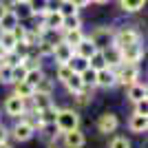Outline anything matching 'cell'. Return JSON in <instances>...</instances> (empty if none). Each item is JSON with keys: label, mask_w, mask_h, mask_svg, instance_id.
<instances>
[{"label": "cell", "mask_w": 148, "mask_h": 148, "mask_svg": "<svg viewBox=\"0 0 148 148\" xmlns=\"http://www.w3.org/2000/svg\"><path fill=\"white\" fill-rule=\"evenodd\" d=\"M5 113L9 117H20L27 113V99L18 97V95H9L5 99Z\"/></svg>", "instance_id": "5"}, {"label": "cell", "mask_w": 148, "mask_h": 148, "mask_svg": "<svg viewBox=\"0 0 148 148\" xmlns=\"http://www.w3.org/2000/svg\"><path fill=\"white\" fill-rule=\"evenodd\" d=\"M38 56H53V44H49V42H38Z\"/></svg>", "instance_id": "34"}, {"label": "cell", "mask_w": 148, "mask_h": 148, "mask_svg": "<svg viewBox=\"0 0 148 148\" xmlns=\"http://www.w3.org/2000/svg\"><path fill=\"white\" fill-rule=\"evenodd\" d=\"M0 148H11V146H9L7 142H0Z\"/></svg>", "instance_id": "43"}, {"label": "cell", "mask_w": 148, "mask_h": 148, "mask_svg": "<svg viewBox=\"0 0 148 148\" xmlns=\"http://www.w3.org/2000/svg\"><path fill=\"white\" fill-rule=\"evenodd\" d=\"M135 113H137V115H146V113H148V102H146V99L135 102Z\"/></svg>", "instance_id": "37"}, {"label": "cell", "mask_w": 148, "mask_h": 148, "mask_svg": "<svg viewBox=\"0 0 148 148\" xmlns=\"http://www.w3.org/2000/svg\"><path fill=\"white\" fill-rule=\"evenodd\" d=\"M71 75H73V69L69 66V64H58V80H60L62 84H64Z\"/></svg>", "instance_id": "32"}, {"label": "cell", "mask_w": 148, "mask_h": 148, "mask_svg": "<svg viewBox=\"0 0 148 148\" xmlns=\"http://www.w3.org/2000/svg\"><path fill=\"white\" fill-rule=\"evenodd\" d=\"M73 56H75V49H73V47H69L66 42L58 40V42L53 44V58H56L58 64H69Z\"/></svg>", "instance_id": "6"}, {"label": "cell", "mask_w": 148, "mask_h": 148, "mask_svg": "<svg viewBox=\"0 0 148 148\" xmlns=\"http://www.w3.org/2000/svg\"><path fill=\"white\" fill-rule=\"evenodd\" d=\"M11 2H18V0H11Z\"/></svg>", "instance_id": "45"}, {"label": "cell", "mask_w": 148, "mask_h": 148, "mask_svg": "<svg viewBox=\"0 0 148 148\" xmlns=\"http://www.w3.org/2000/svg\"><path fill=\"white\" fill-rule=\"evenodd\" d=\"M16 42H18V40L13 38L11 31H0V44H2V49H5V51H11Z\"/></svg>", "instance_id": "28"}, {"label": "cell", "mask_w": 148, "mask_h": 148, "mask_svg": "<svg viewBox=\"0 0 148 148\" xmlns=\"http://www.w3.org/2000/svg\"><path fill=\"white\" fill-rule=\"evenodd\" d=\"M25 27H20V22H18V25H16V27H13V29H11V33H13V38H16V40H22V38H25Z\"/></svg>", "instance_id": "38"}, {"label": "cell", "mask_w": 148, "mask_h": 148, "mask_svg": "<svg viewBox=\"0 0 148 148\" xmlns=\"http://www.w3.org/2000/svg\"><path fill=\"white\" fill-rule=\"evenodd\" d=\"M27 75V66L25 62H18L16 66H11V84H16V82H22Z\"/></svg>", "instance_id": "27"}, {"label": "cell", "mask_w": 148, "mask_h": 148, "mask_svg": "<svg viewBox=\"0 0 148 148\" xmlns=\"http://www.w3.org/2000/svg\"><path fill=\"white\" fill-rule=\"evenodd\" d=\"M7 137H9L7 128H5V126H0V142H7Z\"/></svg>", "instance_id": "40"}, {"label": "cell", "mask_w": 148, "mask_h": 148, "mask_svg": "<svg viewBox=\"0 0 148 148\" xmlns=\"http://www.w3.org/2000/svg\"><path fill=\"white\" fill-rule=\"evenodd\" d=\"M113 36H115V31H113L111 27H97V29H93V33L88 36V40L102 51V49H106V47L113 44Z\"/></svg>", "instance_id": "3"}, {"label": "cell", "mask_w": 148, "mask_h": 148, "mask_svg": "<svg viewBox=\"0 0 148 148\" xmlns=\"http://www.w3.org/2000/svg\"><path fill=\"white\" fill-rule=\"evenodd\" d=\"M42 27H47V29H56V31H62V16L60 11H44L42 13Z\"/></svg>", "instance_id": "13"}, {"label": "cell", "mask_w": 148, "mask_h": 148, "mask_svg": "<svg viewBox=\"0 0 148 148\" xmlns=\"http://www.w3.org/2000/svg\"><path fill=\"white\" fill-rule=\"evenodd\" d=\"M18 25V18L13 16V11H5V16L0 18V31H11Z\"/></svg>", "instance_id": "23"}, {"label": "cell", "mask_w": 148, "mask_h": 148, "mask_svg": "<svg viewBox=\"0 0 148 148\" xmlns=\"http://www.w3.org/2000/svg\"><path fill=\"white\" fill-rule=\"evenodd\" d=\"M64 86H66L69 91L73 93V95L86 88V86H84V82H82V77H80V73H73V75H71V77H69L66 82H64Z\"/></svg>", "instance_id": "21"}, {"label": "cell", "mask_w": 148, "mask_h": 148, "mask_svg": "<svg viewBox=\"0 0 148 148\" xmlns=\"http://www.w3.org/2000/svg\"><path fill=\"white\" fill-rule=\"evenodd\" d=\"M88 66L93 69V71H99V69H104L106 66V60H104V53H102V51H95V53H93L91 58H88Z\"/></svg>", "instance_id": "26"}, {"label": "cell", "mask_w": 148, "mask_h": 148, "mask_svg": "<svg viewBox=\"0 0 148 148\" xmlns=\"http://www.w3.org/2000/svg\"><path fill=\"white\" fill-rule=\"evenodd\" d=\"M13 16L18 18V22H25V20L33 18L36 13H33V5H31V0H18V2H13L11 7Z\"/></svg>", "instance_id": "8"}, {"label": "cell", "mask_w": 148, "mask_h": 148, "mask_svg": "<svg viewBox=\"0 0 148 148\" xmlns=\"http://www.w3.org/2000/svg\"><path fill=\"white\" fill-rule=\"evenodd\" d=\"M58 11H60L62 16H69V13H77V9H75L69 0H62V5H60V9H58Z\"/></svg>", "instance_id": "36"}, {"label": "cell", "mask_w": 148, "mask_h": 148, "mask_svg": "<svg viewBox=\"0 0 148 148\" xmlns=\"http://www.w3.org/2000/svg\"><path fill=\"white\" fill-rule=\"evenodd\" d=\"M33 91H36V93H47V95H51V93H53V80L42 75V77L38 80V84L33 86Z\"/></svg>", "instance_id": "25"}, {"label": "cell", "mask_w": 148, "mask_h": 148, "mask_svg": "<svg viewBox=\"0 0 148 148\" xmlns=\"http://www.w3.org/2000/svg\"><path fill=\"white\" fill-rule=\"evenodd\" d=\"M117 82H115V69L111 66H104L95 71V86H102V88H111L115 86Z\"/></svg>", "instance_id": "7"}, {"label": "cell", "mask_w": 148, "mask_h": 148, "mask_svg": "<svg viewBox=\"0 0 148 148\" xmlns=\"http://www.w3.org/2000/svg\"><path fill=\"white\" fill-rule=\"evenodd\" d=\"M64 135V146L66 148H82L86 144V137L82 133L80 128H73V130H66V133H62Z\"/></svg>", "instance_id": "12"}, {"label": "cell", "mask_w": 148, "mask_h": 148, "mask_svg": "<svg viewBox=\"0 0 148 148\" xmlns=\"http://www.w3.org/2000/svg\"><path fill=\"white\" fill-rule=\"evenodd\" d=\"M148 95V88L146 84H139V82H135V84H130L128 86V99L135 104V102H139V99H146Z\"/></svg>", "instance_id": "17"}, {"label": "cell", "mask_w": 148, "mask_h": 148, "mask_svg": "<svg viewBox=\"0 0 148 148\" xmlns=\"http://www.w3.org/2000/svg\"><path fill=\"white\" fill-rule=\"evenodd\" d=\"M93 5H106V2H108V0H91Z\"/></svg>", "instance_id": "41"}, {"label": "cell", "mask_w": 148, "mask_h": 148, "mask_svg": "<svg viewBox=\"0 0 148 148\" xmlns=\"http://www.w3.org/2000/svg\"><path fill=\"white\" fill-rule=\"evenodd\" d=\"M13 95H18V97H22V99H29L31 95H33V86L27 84L25 80H22V82H16V91H13Z\"/></svg>", "instance_id": "24"}, {"label": "cell", "mask_w": 148, "mask_h": 148, "mask_svg": "<svg viewBox=\"0 0 148 148\" xmlns=\"http://www.w3.org/2000/svg\"><path fill=\"white\" fill-rule=\"evenodd\" d=\"M108 148H130V142L126 139V137H113Z\"/></svg>", "instance_id": "35"}, {"label": "cell", "mask_w": 148, "mask_h": 148, "mask_svg": "<svg viewBox=\"0 0 148 148\" xmlns=\"http://www.w3.org/2000/svg\"><path fill=\"white\" fill-rule=\"evenodd\" d=\"M128 128H130V133H146V128H148V115H133L130 117V122H128Z\"/></svg>", "instance_id": "16"}, {"label": "cell", "mask_w": 148, "mask_h": 148, "mask_svg": "<svg viewBox=\"0 0 148 148\" xmlns=\"http://www.w3.org/2000/svg\"><path fill=\"white\" fill-rule=\"evenodd\" d=\"M122 51V62L124 64H137V62L144 58V49H142V44L137 42V44H130V47H124Z\"/></svg>", "instance_id": "11"}, {"label": "cell", "mask_w": 148, "mask_h": 148, "mask_svg": "<svg viewBox=\"0 0 148 148\" xmlns=\"http://www.w3.org/2000/svg\"><path fill=\"white\" fill-rule=\"evenodd\" d=\"M5 11H7V9H5V7H2V2H0V18L5 16Z\"/></svg>", "instance_id": "42"}, {"label": "cell", "mask_w": 148, "mask_h": 148, "mask_svg": "<svg viewBox=\"0 0 148 148\" xmlns=\"http://www.w3.org/2000/svg\"><path fill=\"white\" fill-rule=\"evenodd\" d=\"M117 2H119V9L126 13H137L146 5V0H117Z\"/></svg>", "instance_id": "20"}, {"label": "cell", "mask_w": 148, "mask_h": 148, "mask_svg": "<svg viewBox=\"0 0 148 148\" xmlns=\"http://www.w3.org/2000/svg\"><path fill=\"white\" fill-rule=\"evenodd\" d=\"M84 31H82V27L80 29H66V31H62V42H66L69 47H77V44L82 42V40H84Z\"/></svg>", "instance_id": "15"}, {"label": "cell", "mask_w": 148, "mask_h": 148, "mask_svg": "<svg viewBox=\"0 0 148 148\" xmlns=\"http://www.w3.org/2000/svg\"><path fill=\"white\" fill-rule=\"evenodd\" d=\"M80 77H82V82H84V86H86V88H93V86H95V71H93L91 66L84 69V71L80 73Z\"/></svg>", "instance_id": "30"}, {"label": "cell", "mask_w": 148, "mask_h": 148, "mask_svg": "<svg viewBox=\"0 0 148 148\" xmlns=\"http://www.w3.org/2000/svg\"><path fill=\"white\" fill-rule=\"evenodd\" d=\"M80 126V115L73 108H58V117H56V128L60 133H66V130H73Z\"/></svg>", "instance_id": "1"}, {"label": "cell", "mask_w": 148, "mask_h": 148, "mask_svg": "<svg viewBox=\"0 0 148 148\" xmlns=\"http://www.w3.org/2000/svg\"><path fill=\"white\" fill-rule=\"evenodd\" d=\"M82 27V20L77 13H69V16H64L62 18V31H66V29H80Z\"/></svg>", "instance_id": "22"}, {"label": "cell", "mask_w": 148, "mask_h": 148, "mask_svg": "<svg viewBox=\"0 0 148 148\" xmlns=\"http://www.w3.org/2000/svg\"><path fill=\"white\" fill-rule=\"evenodd\" d=\"M0 84H11V66L0 62Z\"/></svg>", "instance_id": "33"}, {"label": "cell", "mask_w": 148, "mask_h": 148, "mask_svg": "<svg viewBox=\"0 0 148 148\" xmlns=\"http://www.w3.org/2000/svg\"><path fill=\"white\" fill-rule=\"evenodd\" d=\"M11 133L18 142H29L31 137H33V133H36V128H33V124H31L29 119H20V122L13 126Z\"/></svg>", "instance_id": "9"}, {"label": "cell", "mask_w": 148, "mask_h": 148, "mask_svg": "<svg viewBox=\"0 0 148 148\" xmlns=\"http://www.w3.org/2000/svg\"><path fill=\"white\" fill-rule=\"evenodd\" d=\"M69 66L73 69V73H82V71L88 66V60H84V58H80V56H73L71 62H69Z\"/></svg>", "instance_id": "29"}, {"label": "cell", "mask_w": 148, "mask_h": 148, "mask_svg": "<svg viewBox=\"0 0 148 148\" xmlns=\"http://www.w3.org/2000/svg\"><path fill=\"white\" fill-rule=\"evenodd\" d=\"M29 99H31V104H33V111H42V108L53 104V102H51V95H47V93H36L33 91V95H31Z\"/></svg>", "instance_id": "19"}, {"label": "cell", "mask_w": 148, "mask_h": 148, "mask_svg": "<svg viewBox=\"0 0 148 148\" xmlns=\"http://www.w3.org/2000/svg\"><path fill=\"white\" fill-rule=\"evenodd\" d=\"M47 148H58V144H53V142H49V146Z\"/></svg>", "instance_id": "44"}, {"label": "cell", "mask_w": 148, "mask_h": 148, "mask_svg": "<svg viewBox=\"0 0 148 148\" xmlns=\"http://www.w3.org/2000/svg\"><path fill=\"white\" fill-rule=\"evenodd\" d=\"M137 42H139V31L130 29V27L115 31V36H113V44L117 49H124V47H130V44H137Z\"/></svg>", "instance_id": "4"}, {"label": "cell", "mask_w": 148, "mask_h": 148, "mask_svg": "<svg viewBox=\"0 0 148 148\" xmlns=\"http://www.w3.org/2000/svg\"><path fill=\"white\" fill-rule=\"evenodd\" d=\"M117 126H119L117 115H113V113H102V115L97 117V130H99V133H104V135L115 133Z\"/></svg>", "instance_id": "10"}, {"label": "cell", "mask_w": 148, "mask_h": 148, "mask_svg": "<svg viewBox=\"0 0 148 148\" xmlns=\"http://www.w3.org/2000/svg\"><path fill=\"white\" fill-rule=\"evenodd\" d=\"M69 2H71V5H73L75 9H77V11H80V9H84V7H88V5H91V0H69Z\"/></svg>", "instance_id": "39"}, {"label": "cell", "mask_w": 148, "mask_h": 148, "mask_svg": "<svg viewBox=\"0 0 148 148\" xmlns=\"http://www.w3.org/2000/svg\"><path fill=\"white\" fill-rule=\"evenodd\" d=\"M102 53H104V60H106V66H119L122 64V51L115 47V44H111V47H106V49H102Z\"/></svg>", "instance_id": "14"}, {"label": "cell", "mask_w": 148, "mask_h": 148, "mask_svg": "<svg viewBox=\"0 0 148 148\" xmlns=\"http://www.w3.org/2000/svg\"><path fill=\"white\" fill-rule=\"evenodd\" d=\"M137 77H139V69L137 64H119L115 66V82L117 84H124V86H130V84H135Z\"/></svg>", "instance_id": "2"}, {"label": "cell", "mask_w": 148, "mask_h": 148, "mask_svg": "<svg viewBox=\"0 0 148 148\" xmlns=\"http://www.w3.org/2000/svg\"><path fill=\"white\" fill-rule=\"evenodd\" d=\"M40 77H42V71H40V66H36V69H27V75H25V82H27V84L36 86Z\"/></svg>", "instance_id": "31"}, {"label": "cell", "mask_w": 148, "mask_h": 148, "mask_svg": "<svg viewBox=\"0 0 148 148\" xmlns=\"http://www.w3.org/2000/svg\"><path fill=\"white\" fill-rule=\"evenodd\" d=\"M95 51H97V47H95V44H93L88 38H84V40H82V42L75 47V56H80V58H84V60H88V58H91Z\"/></svg>", "instance_id": "18"}]
</instances>
